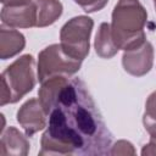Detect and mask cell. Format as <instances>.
<instances>
[{
    "mask_svg": "<svg viewBox=\"0 0 156 156\" xmlns=\"http://www.w3.org/2000/svg\"><path fill=\"white\" fill-rule=\"evenodd\" d=\"M38 96L49 117L39 155H110L112 135L82 79L49 78Z\"/></svg>",
    "mask_w": 156,
    "mask_h": 156,
    "instance_id": "1",
    "label": "cell"
},
{
    "mask_svg": "<svg viewBox=\"0 0 156 156\" xmlns=\"http://www.w3.org/2000/svg\"><path fill=\"white\" fill-rule=\"evenodd\" d=\"M147 12L139 0H118L112 11L111 35L118 49H134L146 40Z\"/></svg>",
    "mask_w": 156,
    "mask_h": 156,
    "instance_id": "2",
    "label": "cell"
},
{
    "mask_svg": "<svg viewBox=\"0 0 156 156\" xmlns=\"http://www.w3.org/2000/svg\"><path fill=\"white\" fill-rule=\"evenodd\" d=\"M35 85V61L29 54L15 60L1 73L0 105L18 102Z\"/></svg>",
    "mask_w": 156,
    "mask_h": 156,
    "instance_id": "3",
    "label": "cell"
},
{
    "mask_svg": "<svg viewBox=\"0 0 156 156\" xmlns=\"http://www.w3.org/2000/svg\"><path fill=\"white\" fill-rule=\"evenodd\" d=\"M93 27L94 21L88 16H76L68 20L60 32L62 49L69 56L83 61L89 55Z\"/></svg>",
    "mask_w": 156,
    "mask_h": 156,
    "instance_id": "4",
    "label": "cell"
},
{
    "mask_svg": "<svg viewBox=\"0 0 156 156\" xmlns=\"http://www.w3.org/2000/svg\"><path fill=\"white\" fill-rule=\"evenodd\" d=\"M82 60L69 56L61 44H51L38 55V79L40 83L52 77H71L79 71Z\"/></svg>",
    "mask_w": 156,
    "mask_h": 156,
    "instance_id": "5",
    "label": "cell"
},
{
    "mask_svg": "<svg viewBox=\"0 0 156 156\" xmlns=\"http://www.w3.org/2000/svg\"><path fill=\"white\" fill-rule=\"evenodd\" d=\"M154 63V48L145 40L141 45L126 50L122 56V65L127 73L134 77H141L150 72Z\"/></svg>",
    "mask_w": 156,
    "mask_h": 156,
    "instance_id": "6",
    "label": "cell"
},
{
    "mask_svg": "<svg viewBox=\"0 0 156 156\" xmlns=\"http://www.w3.org/2000/svg\"><path fill=\"white\" fill-rule=\"evenodd\" d=\"M45 113L39 99L27 100L17 111V122L23 128L27 136H32L48 126Z\"/></svg>",
    "mask_w": 156,
    "mask_h": 156,
    "instance_id": "7",
    "label": "cell"
},
{
    "mask_svg": "<svg viewBox=\"0 0 156 156\" xmlns=\"http://www.w3.org/2000/svg\"><path fill=\"white\" fill-rule=\"evenodd\" d=\"M2 24L11 28H32L37 26V9L34 1L21 6H4L1 10Z\"/></svg>",
    "mask_w": 156,
    "mask_h": 156,
    "instance_id": "8",
    "label": "cell"
},
{
    "mask_svg": "<svg viewBox=\"0 0 156 156\" xmlns=\"http://www.w3.org/2000/svg\"><path fill=\"white\" fill-rule=\"evenodd\" d=\"M29 152L27 138L15 127H7L1 132L0 155L1 156H26Z\"/></svg>",
    "mask_w": 156,
    "mask_h": 156,
    "instance_id": "9",
    "label": "cell"
},
{
    "mask_svg": "<svg viewBox=\"0 0 156 156\" xmlns=\"http://www.w3.org/2000/svg\"><path fill=\"white\" fill-rule=\"evenodd\" d=\"M26 46L24 35L11 28L1 24L0 27V58L7 60L20 54Z\"/></svg>",
    "mask_w": 156,
    "mask_h": 156,
    "instance_id": "10",
    "label": "cell"
},
{
    "mask_svg": "<svg viewBox=\"0 0 156 156\" xmlns=\"http://www.w3.org/2000/svg\"><path fill=\"white\" fill-rule=\"evenodd\" d=\"M37 9V26L38 28L48 27L55 23L62 15L63 6L58 0H34Z\"/></svg>",
    "mask_w": 156,
    "mask_h": 156,
    "instance_id": "11",
    "label": "cell"
},
{
    "mask_svg": "<svg viewBox=\"0 0 156 156\" xmlns=\"http://www.w3.org/2000/svg\"><path fill=\"white\" fill-rule=\"evenodd\" d=\"M94 48L98 56L102 58H111L118 52V48L116 46L112 35H111V24L110 23H101L99 26L98 33L95 35Z\"/></svg>",
    "mask_w": 156,
    "mask_h": 156,
    "instance_id": "12",
    "label": "cell"
},
{
    "mask_svg": "<svg viewBox=\"0 0 156 156\" xmlns=\"http://www.w3.org/2000/svg\"><path fill=\"white\" fill-rule=\"evenodd\" d=\"M143 124L151 139H156V91L151 93L145 102Z\"/></svg>",
    "mask_w": 156,
    "mask_h": 156,
    "instance_id": "13",
    "label": "cell"
},
{
    "mask_svg": "<svg viewBox=\"0 0 156 156\" xmlns=\"http://www.w3.org/2000/svg\"><path fill=\"white\" fill-rule=\"evenodd\" d=\"M73 1L78 4L83 9V11L91 13V12H96L104 9L108 0H73Z\"/></svg>",
    "mask_w": 156,
    "mask_h": 156,
    "instance_id": "14",
    "label": "cell"
},
{
    "mask_svg": "<svg viewBox=\"0 0 156 156\" xmlns=\"http://www.w3.org/2000/svg\"><path fill=\"white\" fill-rule=\"evenodd\" d=\"M112 149L110 150V155H134L135 150L133 147V144L127 140H118L115 143Z\"/></svg>",
    "mask_w": 156,
    "mask_h": 156,
    "instance_id": "15",
    "label": "cell"
},
{
    "mask_svg": "<svg viewBox=\"0 0 156 156\" xmlns=\"http://www.w3.org/2000/svg\"><path fill=\"white\" fill-rule=\"evenodd\" d=\"M141 155L143 156H150V155H156V139H150V141L144 145L141 149Z\"/></svg>",
    "mask_w": 156,
    "mask_h": 156,
    "instance_id": "16",
    "label": "cell"
},
{
    "mask_svg": "<svg viewBox=\"0 0 156 156\" xmlns=\"http://www.w3.org/2000/svg\"><path fill=\"white\" fill-rule=\"evenodd\" d=\"M4 6H21L33 2V0H0Z\"/></svg>",
    "mask_w": 156,
    "mask_h": 156,
    "instance_id": "17",
    "label": "cell"
},
{
    "mask_svg": "<svg viewBox=\"0 0 156 156\" xmlns=\"http://www.w3.org/2000/svg\"><path fill=\"white\" fill-rule=\"evenodd\" d=\"M154 6H155V10H156V2H154Z\"/></svg>",
    "mask_w": 156,
    "mask_h": 156,
    "instance_id": "18",
    "label": "cell"
},
{
    "mask_svg": "<svg viewBox=\"0 0 156 156\" xmlns=\"http://www.w3.org/2000/svg\"><path fill=\"white\" fill-rule=\"evenodd\" d=\"M154 2H156V0H154Z\"/></svg>",
    "mask_w": 156,
    "mask_h": 156,
    "instance_id": "19",
    "label": "cell"
}]
</instances>
